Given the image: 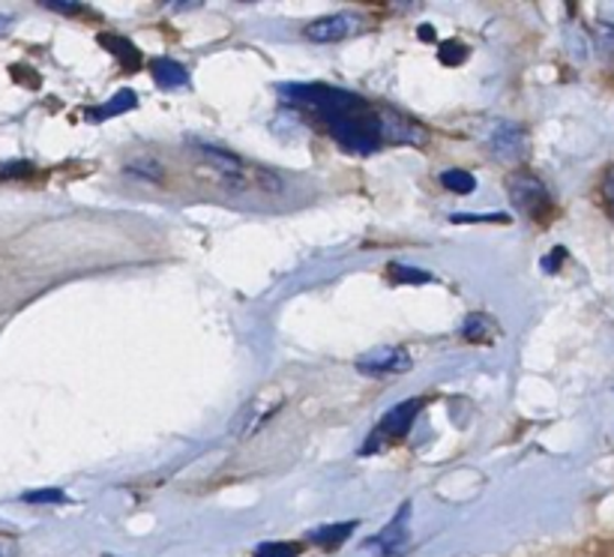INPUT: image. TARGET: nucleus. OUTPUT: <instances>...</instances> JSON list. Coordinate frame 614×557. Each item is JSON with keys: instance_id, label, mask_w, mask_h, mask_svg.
I'll list each match as a JSON object with an SVG mask.
<instances>
[{"instance_id": "obj_1", "label": "nucleus", "mask_w": 614, "mask_h": 557, "mask_svg": "<svg viewBox=\"0 0 614 557\" xmlns=\"http://www.w3.org/2000/svg\"><path fill=\"white\" fill-rule=\"evenodd\" d=\"M279 93L285 103L313 112L327 124L336 141L351 154H375L387 141L423 145V129L390 108H375L363 96L348 93L330 84H282Z\"/></svg>"}, {"instance_id": "obj_2", "label": "nucleus", "mask_w": 614, "mask_h": 557, "mask_svg": "<svg viewBox=\"0 0 614 557\" xmlns=\"http://www.w3.org/2000/svg\"><path fill=\"white\" fill-rule=\"evenodd\" d=\"M507 192H510V201L519 213L537 219V222H546L549 210H552V196H549V189L540 177H533L531 171H516L507 180Z\"/></svg>"}, {"instance_id": "obj_3", "label": "nucleus", "mask_w": 614, "mask_h": 557, "mask_svg": "<svg viewBox=\"0 0 614 557\" xmlns=\"http://www.w3.org/2000/svg\"><path fill=\"white\" fill-rule=\"evenodd\" d=\"M420 408H423V399H405V402L393 404V408L384 413V420L372 429V434H369V441H366L363 446V453H375L378 446H384L387 441L405 438V434L411 432V425H414Z\"/></svg>"}, {"instance_id": "obj_4", "label": "nucleus", "mask_w": 614, "mask_h": 557, "mask_svg": "<svg viewBox=\"0 0 614 557\" xmlns=\"http://www.w3.org/2000/svg\"><path fill=\"white\" fill-rule=\"evenodd\" d=\"M489 147L491 154L504 159V162H516L521 156L528 154V133L521 129L519 124H510V120H500L495 124L489 135Z\"/></svg>"}, {"instance_id": "obj_5", "label": "nucleus", "mask_w": 614, "mask_h": 557, "mask_svg": "<svg viewBox=\"0 0 614 557\" xmlns=\"http://www.w3.org/2000/svg\"><path fill=\"white\" fill-rule=\"evenodd\" d=\"M357 369L363 375H399V371L411 369V357L405 348L396 345H384V348H372L357 360Z\"/></svg>"}, {"instance_id": "obj_6", "label": "nucleus", "mask_w": 614, "mask_h": 557, "mask_svg": "<svg viewBox=\"0 0 614 557\" xmlns=\"http://www.w3.org/2000/svg\"><path fill=\"white\" fill-rule=\"evenodd\" d=\"M407 527H411V504L402 506V509L396 513V518H393V522H390L378 537L369 539L366 546L378 548V551L387 557H399L407 548V537H411Z\"/></svg>"}, {"instance_id": "obj_7", "label": "nucleus", "mask_w": 614, "mask_h": 557, "mask_svg": "<svg viewBox=\"0 0 614 557\" xmlns=\"http://www.w3.org/2000/svg\"><path fill=\"white\" fill-rule=\"evenodd\" d=\"M354 31H360V19H357L354 12H336V15L315 19L306 28V36L313 42H339L345 36H351Z\"/></svg>"}, {"instance_id": "obj_8", "label": "nucleus", "mask_w": 614, "mask_h": 557, "mask_svg": "<svg viewBox=\"0 0 614 557\" xmlns=\"http://www.w3.org/2000/svg\"><path fill=\"white\" fill-rule=\"evenodd\" d=\"M150 75H154V82H157L159 87H166V91L187 87L189 84L187 66H180V63L171 61V57H157V61L150 63Z\"/></svg>"}, {"instance_id": "obj_9", "label": "nucleus", "mask_w": 614, "mask_h": 557, "mask_svg": "<svg viewBox=\"0 0 614 557\" xmlns=\"http://www.w3.org/2000/svg\"><path fill=\"white\" fill-rule=\"evenodd\" d=\"M357 527V522H342V525H324L318 530L309 534V543L315 546H339L342 539L351 537V530Z\"/></svg>"}, {"instance_id": "obj_10", "label": "nucleus", "mask_w": 614, "mask_h": 557, "mask_svg": "<svg viewBox=\"0 0 614 557\" xmlns=\"http://www.w3.org/2000/svg\"><path fill=\"white\" fill-rule=\"evenodd\" d=\"M129 108H136V93L120 91V93H115L108 103L99 105V108H94V112H91V120H105V117H115V114H124V112H129Z\"/></svg>"}, {"instance_id": "obj_11", "label": "nucleus", "mask_w": 614, "mask_h": 557, "mask_svg": "<svg viewBox=\"0 0 614 557\" xmlns=\"http://www.w3.org/2000/svg\"><path fill=\"white\" fill-rule=\"evenodd\" d=\"M441 186L449 189L453 196H470L477 189V177L470 175V171H462V168H449V171L441 175Z\"/></svg>"}, {"instance_id": "obj_12", "label": "nucleus", "mask_w": 614, "mask_h": 557, "mask_svg": "<svg viewBox=\"0 0 614 557\" xmlns=\"http://www.w3.org/2000/svg\"><path fill=\"white\" fill-rule=\"evenodd\" d=\"M99 42H103V45H108V49H112V54H115V57H120V61H124V66H129V70L141 63V54H138V49L129 40H124V36H108V33H105V36H99Z\"/></svg>"}, {"instance_id": "obj_13", "label": "nucleus", "mask_w": 614, "mask_h": 557, "mask_svg": "<svg viewBox=\"0 0 614 557\" xmlns=\"http://www.w3.org/2000/svg\"><path fill=\"white\" fill-rule=\"evenodd\" d=\"M491 330H495V327H491V320L486 318V315H468V320L462 324V336L470 341L489 339Z\"/></svg>"}, {"instance_id": "obj_14", "label": "nucleus", "mask_w": 614, "mask_h": 557, "mask_svg": "<svg viewBox=\"0 0 614 557\" xmlns=\"http://www.w3.org/2000/svg\"><path fill=\"white\" fill-rule=\"evenodd\" d=\"M300 546L297 543H261L255 546V557H297Z\"/></svg>"}, {"instance_id": "obj_15", "label": "nucleus", "mask_w": 614, "mask_h": 557, "mask_svg": "<svg viewBox=\"0 0 614 557\" xmlns=\"http://www.w3.org/2000/svg\"><path fill=\"white\" fill-rule=\"evenodd\" d=\"M390 276L396 278V282H411V285H416V282H432V273L407 267V264H390Z\"/></svg>"}, {"instance_id": "obj_16", "label": "nucleus", "mask_w": 614, "mask_h": 557, "mask_svg": "<svg viewBox=\"0 0 614 557\" xmlns=\"http://www.w3.org/2000/svg\"><path fill=\"white\" fill-rule=\"evenodd\" d=\"M437 57H441V63H447V66H458V63L468 57V49L462 42H441Z\"/></svg>"}, {"instance_id": "obj_17", "label": "nucleus", "mask_w": 614, "mask_h": 557, "mask_svg": "<svg viewBox=\"0 0 614 557\" xmlns=\"http://www.w3.org/2000/svg\"><path fill=\"white\" fill-rule=\"evenodd\" d=\"M66 495L61 488H40V492H28L24 495V504H63Z\"/></svg>"}, {"instance_id": "obj_18", "label": "nucleus", "mask_w": 614, "mask_h": 557, "mask_svg": "<svg viewBox=\"0 0 614 557\" xmlns=\"http://www.w3.org/2000/svg\"><path fill=\"white\" fill-rule=\"evenodd\" d=\"M453 222L456 225H462V222H510V217L507 213H453Z\"/></svg>"}, {"instance_id": "obj_19", "label": "nucleus", "mask_w": 614, "mask_h": 557, "mask_svg": "<svg viewBox=\"0 0 614 557\" xmlns=\"http://www.w3.org/2000/svg\"><path fill=\"white\" fill-rule=\"evenodd\" d=\"M603 201H605V210H608L614 219V166L608 168V175H605L603 180Z\"/></svg>"}, {"instance_id": "obj_20", "label": "nucleus", "mask_w": 614, "mask_h": 557, "mask_svg": "<svg viewBox=\"0 0 614 557\" xmlns=\"http://www.w3.org/2000/svg\"><path fill=\"white\" fill-rule=\"evenodd\" d=\"M45 7L54 12H66V15H73V12H82V3H75V0H45Z\"/></svg>"}, {"instance_id": "obj_21", "label": "nucleus", "mask_w": 614, "mask_h": 557, "mask_svg": "<svg viewBox=\"0 0 614 557\" xmlns=\"http://www.w3.org/2000/svg\"><path fill=\"white\" fill-rule=\"evenodd\" d=\"M28 171H33L31 162H12V166L0 168V175L3 177H19V175H28Z\"/></svg>"}, {"instance_id": "obj_22", "label": "nucleus", "mask_w": 614, "mask_h": 557, "mask_svg": "<svg viewBox=\"0 0 614 557\" xmlns=\"http://www.w3.org/2000/svg\"><path fill=\"white\" fill-rule=\"evenodd\" d=\"M561 259H567V252H563V249H554L552 255H546V259H542V270H546V273H554V270H558V261Z\"/></svg>"}, {"instance_id": "obj_23", "label": "nucleus", "mask_w": 614, "mask_h": 557, "mask_svg": "<svg viewBox=\"0 0 614 557\" xmlns=\"http://www.w3.org/2000/svg\"><path fill=\"white\" fill-rule=\"evenodd\" d=\"M12 551H15V546H12L10 539L0 537V557H12Z\"/></svg>"}, {"instance_id": "obj_24", "label": "nucleus", "mask_w": 614, "mask_h": 557, "mask_svg": "<svg viewBox=\"0 0 614 557\" xmlns=\"http://www.w3.org/2000/svg\"><path fill=\"white\" fill-rule=\"evenodd\" d=\"M420 40H435V28L432 24H420Z\"/></svg>"}, {"instance_id": "obj_25", "label": "nucleus", "mask_w": 614, "mask_h": 557, "mask_svg": "<svg viewBox=\"0 0 614 557\" xmlns=\"http://www.w3.org/2000/svg\"><path fill=\"white\" fill-rule=\"evenodd\" d=\"M7 24H10V19H7V15H0V33L7 31Z\"/></svg>"}]
</instances>
